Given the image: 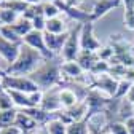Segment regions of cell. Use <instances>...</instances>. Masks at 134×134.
<instances>
[{"label":"cell","instance_id":"1","mask_svg":"<svg viewBox=\"0 0 134 134\" xmlns=\"http://www.w3.org/2000/svg\"><path fill=\"white\" fill-rule=\"evenodd\" d=\"M29 77L42 91H49L53 88H58L62 81L61 62H56L54 58L45 59Z\"/></svg>","mask_w":134,"mask_h":134},{"label":"cell","instance_id":"2","mask_svg":"<svg viewBox=\"0 0 134 134\" xmlns=\"http://www.w3.org/2000/svg\"><path fill=\"white\" fill-rule=\"evenodd\" d=\"M43 61H45V58L37 51V49H32L30 46H27V45L23 43L18 58H16V61L7 69L5 74H8V75H26V77H29Z\"/></svg>","mask_w":134,"mask_h":134},{"label":"cell","instance_id":"3","mask_svg":"<svg viewBox=\"0 0 134 134\" xmlns=\"http://www.w3.org/2000/svg\"><path fill=\"white\" fill-rule=\"evenodd\" d=\"M2 83H3L5 90H11V91H21V93L40 91V88L30 80V77H26V75H8V74H3L2 75Z\"/></svg>","mask_w":134,"mask_h":134},{"label":"cell","instance_id":"4","mask_svg":"<svg viewBox=\"0 0 134 134\" xmlns=\"http://www.w3.org/2000/svg\"><path fill=\"white\" fill-rule=\"evenodd\" d=\"M80 32H81V24H77L75 29L69 32L67 42L64 43V48L61 51V59L62 61H77L78 54L81 53V45H80Z\"/></svg>","mask_w":134,"mask_h":134},{"label":"cell","instance_id":"5","mask_svg":"<svg viewBox=\"0 0 134 134\" xmlns=\"http://www.w3.org/2000/svg\"><path fill=\"white\" fill-rule=\"evenodd\" d=\"M80 45L83 51H91V53H97L102 45L100 42L94 37V23H85L81 24V32H80Z\"/></svg>","mask_w":134,"mask_h":134},{"label":"cell","instance_id":"6","mask_svg":"<svg viewBox=\"0 0 134 134\" xmlns=\"http://www.w3.org/2000/svg\"><path fill=\"white\" fill-rule=\"evenodd\" d=\"M21 45L8 42V40H5L2 35H0V62H2L5 72H7L8 67L16 61V58H18V54H19V49H21Z\"/></svg>","mask_w":134,"mask_h":134},{"label":"cell","instance_id":"7","mask_svg":"<svg viewBox=\"0 0 134 134\" xmlns=\"http://www.w3.org/2000/svg\"><path fill=\"white\" fill-rule=\"evenodd\" d=\"M23 43L30 46L32 49H37V51L45 58V59H53L54 56L48 51L46 48V43H45V32H40V30H30L27 35L23 38Z\"/></svg>","mask_w":134,"mask_h":134},{"label":"cell","instance_id":"8","mask_svg":"<svg viewBox=\"0 0 134 134\" xmlns=\"http://www.w3.org/2000/svg\"><path fill=\"white\" fill-rule=\"evenodd\" d=\"M93 88L99 90L100 93H104L109 97H115L116 88H118V80H115L113 75L104 74V75H93Z\"/></svg>","mask_w":134,"mask_h":134},{"label":"cell","instance_id":"9","mask_svg":"<svg viewBox=\"0 0 134 134\" xmlns=\"http://www.w3.org/2000/svg\"><path fill=\"white\" fill-rule=\"evenodd\" d=\"M123 3H121V0H96L90 14H91V21H97L100 18H104V16L107 13H110L112 10L115 8H120Z\"/></svg>","mask_w":134,"mask_h":134},{"label":"cell","instance_id":"10","mask_svg":"<svg viewBox=\"0 0 134 134\" xmlns=\"http://www.w3.org/2000/svg\"><path fill=\"white\" fill-rule=\"evenodd\" d=\"M61 72L65 78H69L72 81L80 83L81 80L86 78V72L81 69V65L77 61H61Z\"/></svg>","mask_w":134,"mask_h":134},{"label":"cell","instance_id":"11","mask_svg":"<svg viewBox=\"0 0 134 134\" xmlns=\"http://www.w3.org/2000/svg\"><path fill=\"white\" fill-rule=\"evenodd\" d=\"M59 90H49V91H43V99H42V104H40V109L48 112V113H56L59 110H62V105H61V100H59Z\"/></svg>","mask_w":134,"mask_h":134},{"label":"cell","instance_id":"12","mask_svg":"<svg viewBox=\"0 0 134 134\" xmlns=\"http://www.w3.org/2000/svg\"><path fill=\"white\" fill-rule=\"evenodd\" d=\"M67 37H69V32H65V34H46L45 32V43H46L48 51L53 56L61 54L64 43L67 42Z\"/></svg>","mask_w":134,"mask_h":134},{"label":"cell","instance_id":"13","mask_svg":"<svg viewBox=\"0 0 134 134\" xmlns=\"http://www.w3.org/2000/svg\"><path fill=\"white\" fill-rule=\"evenodd\" d=\"M14 126L18 128L21 132H35L40 128V125L34 120L29 113H26L24 110H19V109H18V113H16Z\"/></svg>","mask_w":134,"mask_h":134},{"label":"cell","instance_id":"14","mask_svg":"<svg viewBox=\"0 0 134 134\" xmlns=\"http://www.w3.org/2000/svg\"><path fill=\"white\" fill-rule=\"evenodd\" d=\"M59 100L64 110H69L72 107H75L78 102H81L83 97L77 94V91L74 88H59Z\"/></svg>","mask_w":134,"mask_h":134},{"label":"cell","instance_id":"15","mask_svg":"<svg viewBox=\"0 0 134 134\" xmlns=\"http://www.w3.org/2000/svg\"><path fill=\"white\" fill-rule=\"evenodd\" d=\"M97 61H99V56H97V53L83 51V49H81V53H80V54H78V58H77V62L81 65V69L85 70L86 74H88V72H91L93 65H94Z\"/></svg>","mask_w":134,"mask_h":134},{"label":"cell","instance_id":"16","mask_svg":"<svg viewBox=\"0 0 134 134\" xmlns=\"http://www.w3.org/2000/svg\"><path fill=\"white\" fill-rule=\"evenodd\" d=\"M45 32L46 34H65V32H69L67 30L65 19L62 16H58V18H53V19H46Z\"/></svg>","mask_w":134,"mask_h":134},{"label":"cell","instance_id":"17","mask_svg":"<svg viewBox=\"0 0 134 134\" xmlns=\"http://www.w3.org/2000/svg\"><path fill=\"white\" fill-rule=\"evenodd\" d=\"M11 27H13V30L18 34V35L21 37V38H24L27 34L30 32V30H34V26H32V21H29L27 18H24V16H19L18 18V21H16L14 24H11Z\"/></svg>","mask_w":134,"mask_h":134},{"label":"cell","instance_id":"18","mask_svg":"<svg viewBox=\"0 0 134 134\" xmlns=\"http://www.w3.org/2000/svg\"><path fill=\"white\" fill-rule=\"evenodd\" d=\"M45 129L48 134H67V125L58 118H53L49 120L46 125H45Z\"/></svg>","mask_w":134,"mask_h":134},{"label":"cell","instance_id":"19","mask_svg":"<svg viewBox=\"0 0 134 134\" xmlns=\"http://www.w3.org/2000/svg\"><path fill=\"white\" fill-rule=\"evenodd\" d=\"M18 18H19L18 13H14L10 8L0 7V26H11L18 21Z\"/></svg>","mask_w":134,"mask_h":134},{"label":"cell","instance_id":"20","mask_svg":"<svg viewBox=\"0 0 134 134\" xmlns=\"http://www.w3.org/2000/svg\"><path fill=\"white\" fill-rule=\"evenodd\" d=\"M16 113L18 109H11V110H0V129L2 128H8L14 125L16 120Z\"/></svg>","mask_w":134,"mask_h":134},{"label":"cell","instance_id":"21","mask_svg":"<svg viewBox=\"0 0 134 134\" xmlns=\"http://www.w3.org/2000/svg\"><path fill=\"white\" fill-rule=\"evenodd\" d=\"M0 7H3V8H10V10H13L14 13H18L19 16H23L29 5L24 2V0H5V2L0 5Z\"/></svg>","mask_w":134,"mask_h":134},{"label":"cell","instance_id":"22","mask_svg":"<svg viewBox=\"0 0 134 134\" xmlns=\"http://www.w3.org/2000/svg\"><path fill=\"white\" fill-rule=\"evenodd\" d=\"M42 10L46 19H53V18L61 16V10L56 5V2H42Z\"/></svg>","mask_w":134,"mask_h":134},{"label":"cell","instance_id":"23","mask_svg":"<svg viewBox=\"0 0 134 134\" xmlns=\"http://www.w3.org/2000/svg\"><path fill=\"white\" fill-rule=\"evenodd\" d=\"M90 126L88 121L83 120V121H74L70 125H67V134H90Z\"/></svg>","mask_w":134,"mask_h":134},{"label":"cell","instance_id":"24","mask_svg":"<svg viewBox=\"0 0 134 134\" xmlns=\"http://www.w3.org/2000/svg\"><path fill=\"white\" fill-rule=\"evenodd\" d=\"M0 35H2L5 40H8V42L18 43V45H21V43H23V38H21L18 34L13 30V27H11V26H0Z\"/></svg>","mask_w":134,"mask_h":134},{"label":"cell","instance_id":"25","mask_svg":"<svg viewBox=\"0 0 134 134\" xmlns=\"http://www.w3.org/2000/svg\"><path fill=\"white\" fill-rule=\"evenodd\" d=\"M112 70V67L109 64V61H102V59H99L94 65H93V69H91V75L97 77V75H104V74H110Z\"/></svg>","mask_w":134,"mask_h":134},{"label":"cell","instance_id":"26","mask_svg":"<svg viewBox=\"0 0 134 134\" xmlns=\"http://www.w3.org/2000/svg\"><path fill=\"white\" fill-rule=\"evenodd\" d=\"M132 85H134V83L129 81V80H126V78L118 80V88H116V94H115L113 99H125L126 94H128V91L131 90Z\"/></svg>","mask_w":134,"mask_h":134},{"label":"cell","instance_id":"27","mask_svg":"<svg viewBox=\"0 0 134 134\" xmlns=\"http://www.w3.org/2000/svg\"><path fill=\"white\" fill-rule=\"evenodd\" d=\"M107 132L109 134H129L128 132V128H126V123L125 121H110L107 125Z\"/></svg>","mask_w":134,"mask_h":134},{"label":"cell","instance_id":"28","mask_svg":"<svg viewBox=\"0 0 134 134\" xmlns=\"http://www.w3.org/2000/svg\"><path fill=\"white\" fill-rule=\"evenodd\" d=\"M11 109H16V107L13 104V100H11L8 91L7 90L0 91V110H11Z\"/></svg>","mask_w":134,"mask_h":134},{"label":"cell","instance_id":"29","mask_svg":"<svg viewBox=\"0 0 134 134\" xmlns=\"http://www.w3.org/2000/svg\"><path fill=\"white\" fill-rule=\"evenodd\" d=\"M123 23L128 30H134V8H125Z\"/></svg>","mask_w":134,"mask_h":134},{"label":"cell","instance_id":"30","mask_svg":"<svg viewBox=\"0 0 134 134\" xmlns=\"http://www.w3.org/2000/svg\"><path fill=\"white\" fill-rule=\"evenodd\" d=\"M0 134H23V132L13 125V126H8V128H2L0 129Z\"/></svg>","mask_w":134,"mask_h":134},{"label":"cell","instance_id":"31","mask_svg":"<svg viewBox=\"0 0 134 134\" xmlns=\"http://www.w3.org/2000/svg\"><path fill=\"white\" fill-rule=\"evenodd\" d=\"M125 123H126L128 132H129V134H134V116H132V118H128Z\"/></svg>","mask_w":134,"mask_h":134},{"label":"cell","instance_id":"32","mask_svg":"<svg viewBox=\"0 0 134 134\" xmlns=\"http://www.w3.org/2000/svg\"><path fill=\"white\" fill-rule=\"evenodd\" d=\"M125 99L128 100L129 104H134V85L131 86V90L128 91V94H126V97H125Z\"/></svg>","mask_w":134,"mask_h":134},{"label":"cell","instance_id":"33","mask_svg":"<svg viewBox=\"0 0 134 134\" xmlns=\"http://www.w3.org/2000/svg\"><path fill=\"white\" fill-rule=\"evenodd\" d=\"M24 2H26L27 5H40L43 0H24Z\"/></svg>","mask_w":134,"mask_h":134},{"label":"cell","instance_id":"34","mask_svg":"<svg viewBox=\"0 0 134 134\" xmlns=\"http://www.w3.org/2000/svg\"><path fill=\"white\" fill-rule=\"evenodd\" d=\"M34 134H48V132H46V129H45V126H40V128H38V129H37L35 132H34Z\"/></svg>","mask_w":134,"mask_h":134},{"label":"cell","instance_id":"35","mask_svg":"<svg viewBox=\"0 0 134 134\" xmlns=\"http://www.w3.org/2000/svg\"><path fill=\"white\" fill-rule=\"evenodd\" d=\"M5 88H3V83H2V77H0V91H3Z\"/></svg>","mask_w":134,"mask_h":134},{"label":"cell","instance_id":"36","mask_svg":"<svg viewBox=\"0 0 134 134\" xmlns=\"http://www.w3.org/2000/svg\"><path fill=\"white\" fill-rule=\"evenodd\" d=\"M93 134H109V132H104V131H99V132H93Z\"/></svg>","mask_w":134,"mask_h":134},{"label":"cell","instance_id":"37","mask_svg":"<svg viewBox=\"0 0 134 134\" xmlns=\"http://www.w3.org/2000/svg\"><path fill=\"white\" fill-rule=\"evenodd\" d=\"M43 2H56V0H43Z\"/></svg>","mask_w":134,"mask_h":134},{"label":"cell","instance_id":"38","mask_svg":"<svg viewBox=\"0 0 134 134\" xmlns=\"http://www.w3.org/2000/svg\"><path fill=\"white\" fill-rule=\"evenodd\" d=\"M3 2H5V0H0V5H2V3H3Z\"/></svg>","mask_w":134,"mask_h":134},{"label":"cell","instance_id":"39","mask_svg":"<svg viewBox=\"0 0 134 134\" xmlns=\"http://www.w3.org/2000/svg\"><path fill=\"white\" fill-rule=\"evenodd\" d=\"M23 134H34V132H23Z\"/></svg>","mask_w":134,"mask_h":134},{"label":"cell","instance_id":"40","mask_svg":"<svg viewBox=\"0 0 134 134\" xmlns=\"http://www.w3.org/2000/svg\"><path fill=\"white\" fill-rule=\"evenodd\" d=\"M132 112H134V104H132Z\"/></svg>","mask_w":134,"mask_h":134},{"label":"cell","instance_id":"41","mask_svg":"<svg viewBox=\"0 0 134 134\" xmlns=\"http://www.w3.org/2000/svg\"><path fill=\"white\" fill-rule=\"evenodd\" d=\"M90 134H93V132H90Z\"/></svg>","mask_w":134,"mask_h":134}]
</instances>
